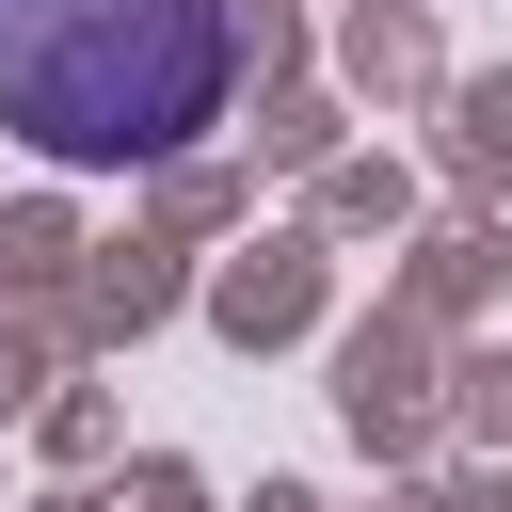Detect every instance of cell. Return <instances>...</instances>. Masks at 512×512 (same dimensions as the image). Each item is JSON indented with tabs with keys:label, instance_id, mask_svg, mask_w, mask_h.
Returning <instances> with one entry per match:
<instances>
[{
	"label": "cell",
	"instance_id": "obj_1",
	"mask_svg": "<svg viewBox=\"0 0 512 512\" xmlns=\"http://www.w3.org/2000/svg\"><path fill=\"white\" fill-rule=\"evenodd\" d=\"M224 0H0V128L48 160H176L224 112Z\"/></svg>",
	"mask_w": 512,
	"mask_h": 512
}]
</instances>
